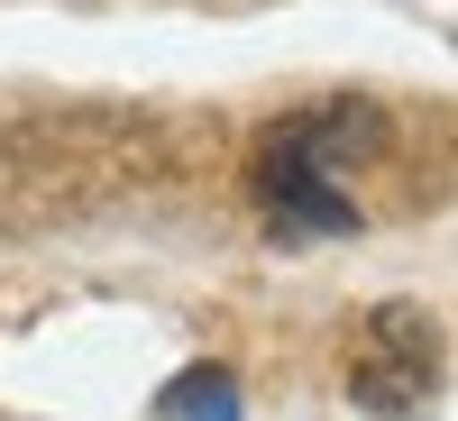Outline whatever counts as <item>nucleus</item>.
<instances>
[{
	"mask_svg": "<svg viewBox=\"0 0 458 421\" xmlns=\"http://www.w3.org/2000/svg\"><path fill=\"white\" fill-rule=\"evenodd\" d=\"M358 138L367 120L358 110H312V120H284L276 138L257 147V202L276 211L293 239H349L358 229V202L349 183H339V165H358Z\"/></svg>",
	"mask_w": 458,
	"mask_h": 421,
	"instance_id": "nucleus-1",
	"label": "nucleus"
},
{
	"mask_svg": "<svg viewBox=\"0 0 458 421\" xmlns=\"http://www.w3.org/2000/svg\"><path fill=\"white\" fill-rule=\"evenodd\" d=\"M440 366H449V349L422 302H376L349 349V403L376 421H422L440 403Z\"/></svg>",
	"mask_w": 458,
	"mask_h": 421,
	"instance_id": "nucleus-2",
	"label": "nucleus"
},
{
	"mask_svg": "<svg viewBox=\"0 0 458 421\" xmlns=\"http://www.w3.org/2000/svg\"><path fill=\"white\" fill-rule=\"evenodd\" d=\"M157 421H248L239 412V375H229V366H183L174 385L157 394Z\"/></svg>",
	"mask_w": 458,
	"mask_h": 421,
	"instance_id": "nucleus-3",
	"label": "nucleus"
}]
</instances>
